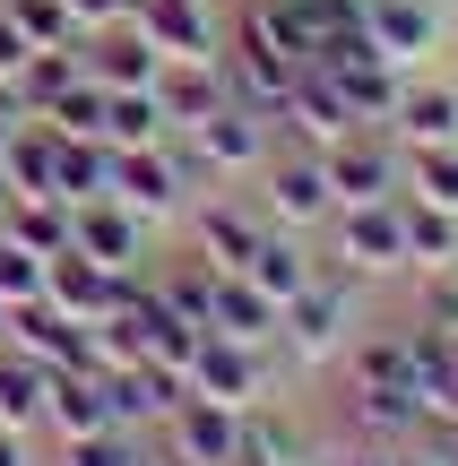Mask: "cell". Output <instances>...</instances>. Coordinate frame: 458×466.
<instances>
[{"mask_svg":"<svg viewBox=\"0 0 458 466\" xmlns=\"http://www.w3.org/2000/svg\"><path fill=\"white\" fill-rule=\"evenodd\" d=\"M355 130H363V121L346 113V96H338V86H329L321 69L303 61L294 96L277 104V138H286V147H311V156H321V147H338V138H355Z\"/></svg>","mask_w":458,"mask_h":466,"instance_id":"obj_12","label":"cell"},{"mask_svg":"<svg viewBox=\"0 0 458 466\" xmlns=\"http://www.w3.org/2000/svg\"><path fill=\"white\" fill-rule=\"evenodd\" d=\"M113 199L138 225H182V208L199 199V173H190L182 138H156V147H113Z\"/></svg>","mask_w":458,"mask_h":466,"instance_id":"obj_2","label":"cell"},{"mask_svg":"<svg viewBox=\"0 0 458 466\" xmlns=\"http://www.w3.org/2000/svg\"><path fill=\"white\" fill-rule=\"evenodd\" d=\"M0 233H9V242H26L35 259H61V250H69V199H9Z\"/></svg>","mask_w":458,"mask_h":466,"instance_id":"obj_27","label":"cell"},{"mask_svg":"<svg viewBox=\"0 0 458 466\" xmlns=\"http://www.w3.org/2000/svg\"><path fill=\"white\" fill-rule=\"evenodd\" d=\"M44 389H52V371L0 337V423H17V432H44Z\"/></svg>","mask_w":458,"mask_h":466,"instance_id":"obj_23","label":"cell"},{"mask_svg":"<svg viewBox=\"0 0 458 466\" xmlns=\"http://www.w3.org/2000/svg\"><path fill=\"white\" fill-rule=\"evenodd\" d=\"M104 113H113V96H104L96 78H78L69 96H52V104H44L35 121H52L61 138H96V147H104Z\"/></svg>","mask_w":458,"mask_h":466,"instance_id":"obj_29","label":"cell"},{"mask_svg":"<svg viewBox=\"0 0 458 466\" xmlns=\"http://www.w3.org/2000/svg\"><path fill=\"white\" fill-rule=\"evenodd\" d=\"M182 156L199 182H234V173H260L277 156V121L251 113V104H225V113H208L199 130H182Z\"/></svg>","mask_w":458,"mask_h":466,"instance_id":"obj_6","label":"cell"},{"mask_svg":"<svg viewBox=\"0 0 458 466\" xmlns=\"http://www.w3.org/2000/svg\"><path fill=\"white\" fill-rule=\"evenodd\" d=\"M260 233L269 225H260V208H242V199H208L199 190V199L182 208V250H199L217 277H242V259L260 250Z\"/></svg>","mask_w":458,"mask_h":466,"instance_id":"obj_9","label":"cell"},{"mask_svg":"<svg viewBox=\"0 0 458 466\" xmlns=\"http://www.w3.org/2000/svg\"><path fill=\"white\" fill-rule=\"evenodd\" d=\"M251 208H260V225H277V233H321L329 225V182H321V156L311 147H286V138H277V156L269 165L251 173Z\"/></svg>","mask_w":458,"mask_h":466,"instance_id":"obj_5","label":"cell"},{"mask_svg":"<svg viewBox=\"0 0 458 466\" xmlns=\"http://www.w3.org/2000/svg\"><path fill=\"white\" fill-rule=\"evenodd\" d=\"M0 9L17 17V35H26L35 52H61V44H78V17H69V0H0Z\"/></svg>","mask_w":458,"mask_h":466,"instance_id":"obj_31","label":"cell"},{"mask_svg":"<svg viewBox=\"0 0 458 466\" xmlns=\"http://www.w3.org/2000/svg\"><path fill=\"white\" fill-rule=\"evenodd\" d=\"M138 0H69V17H78V35H96V26H121Z\"/></svg>","mask_w":458,"mask_h":466,"instance_id":"obj_37","label":"cell"},{"mask_svg":"<svg viewBox=\"0 0 458 466\" xmlns=\"http://www.w3.org/2000/svg\"><path fill=\"white\" fill-rule=\"evenodd\" d=\"M138 466H173V458H165V450H156V441H148V458H138Z\"/></svg>","mask_w":458,"mask_h":466,"instance_id":"obj_40","label":"cell"},{"mask_svg":"<svg viewBox=\"0 0 458 466\" xmlns=\"http://www.w3.org/2000/svg\"><path fill=\"white\" fill-rule=\"evenodd\" d=\"M0 217H9V173H0Z\"/></svg>","mask_w":458,"mask_h":466,"instance_id":"obj_41","label":"cell"},{"mask_svg":"<svg viewBox=\"0 0 458 466\" xmlns=\"http://www.w3.org/2000/svg\"><path fill=\"white\" fill-rule=\"evenodd\" d=\"M78 61H87V78L104 86V96H121V86H156V69H165V52L148 44V35L121 17V26H96V35H78Z\"/></svg>","mask_w":458,"mask_h":466,"instance_id":"obj_16","label":"cell"},{"mask_svg":"<svg viewBox=\"0 0 458 466\" xmlns=\"http://www.w3.org/2000/svg\"><path fill=\"white\" fill-rule=\"evenodd\" d=\"M321 466H390V450H381V441H338V432H329Z\"/></svg>","mask_w":458,"mask_h":466,"instance_id":"obj_36","label":"cell"},{"mask_svg":"<svg viewBox=\"0 0 458 466\" xmlns=\"http://www.w3.org/2000/svg\"><path fill=\"white\" fill-rule=\"evenodd\" d=\"M329 86L346 96V113L363 121V130H390V113H398V69L390 61H355V69H321Z\"/></svg>","mask_w":458,"mask_h":466,"instance_id":"obj_24","label":"cell"},{"mask_svg":"<svg viewBox=\"0 0 458 466\" xmlns=\"http://www.w3.org/2000/svg\"><path fill=\"white\" fill-rule=\"evenodd\" d=\"M321 182L338 208H372V199H398V147L390 130H355L338 147H321Z\"/></svg>","mask_w":458,"mask_h":466,"instance_id":"obj_7","label":"cell"},{"mask_svg":"<svg viewBox=\"0 0 458 466\" xmlns=\"http://www.w3.org/2000/svg\"><path fill=\"white\" fill-rule=\"evenodd\" d=\"M208 337H234V346H277V302L260 294L251 277H217V302H208Z\"/></svg>","mask_w":458,"mask_h":466,"instance_id":"obj_21","label":"cell"},{"mask_svg":"<svg viewBox=\"0 0 458 466\" xmlns=\"http://www.w3.org/2000/svg\"><path fill=\"white\" fill-rule=\"evenodd\" d=\"M355 17H363V35H372V52L390 69H415L442 44V9L433 0H355Z\"/></svg>","mask_w":458,"mask_h":466,"instance_id":"obj_14","label":"cell"},{"mask_svg":"<svg viewBox=\"0 0 458 466\" xmlns=\"http://www.w3.org/2000/svg\"><path fill=\"white\" fill-rule=\"evenodd\" d=\"M26 69H35V44L17 35V17L0 9V96H17V78H26Z\"/></svg>","mask_w":458,"mask_h":466,"instance_id":"obj_34","label":"cell"},{"mask_svg":"<svg viewBox=\"0 0 458 466\" xmlns=\"http://www.w3.org/2000/svg\"><path fill=\"white\" fill-rule=\"evenodd\" d=\"M113 406H104V371H52L44 389V441H78V432H104ZM121 432V423H113Z\"/></svg>","mask_w":458,"mask_h":466,"instance_id":"obj_20","label":"cell"},{"mask_svg":"<svg viewBox=\"0 0 458 466\" xmlns=\"http://www.w3.org/2000/svg\"><path fill=\"white\" fill-rule=\"evenodd\" d=\"M17 121H26V104H17V96H0V156H9V138H17Z\"/></svg>","mask_w":458,"mask_h":466,"instance_id":"obj_39","label":"cell"},{"mask_svg":"<svg viewBox=\"0 0 458 466\" xmlns=\"http://www.w3.org/2000/svg\"><path fill=\"white\" fill-rule=\"evenodd\" d=\"M398 190L458 217V147H398Z\"/></svg>","mask_w":458,"mask_h":466,"instance_id":"obj_25","label":"cell"},{"mask_svg":"<svg viewBox=\"0 0 458 466\" xmlns=\"http://www.w3.org/2000/svg\"><path fill=\"white\" fill-rule=\"evenodd\" d=\"M156 138H173L165 104H156V86H121L113 113H104V147H156Z\"/></svg>","mask_w":458,"mask_h":466,"instance_id":"obj_28","label":"cell"},{"mask_svg":"<svg viewBox=\"0 0 458 466\" xmlns=\"http://www.w3.org/2000/svg\"><path fill=\"white\" fill-rule=\"evenodd\" d=\"M190 398L208 406H234V415H251L260 398H277V380H294V363L277 346H234V337H199V354H190Z\"/></svg>","mask_w":458,"mask_h":466,"instance_id":"obj_3","label":"cell"},{"mask_svg":"<svg viewBox=\"0 0 458 466\" xmlns=\"http://www.w3.org/2000/svg\"><path fill=\"white\" fill-rule=\"evenodd\" d=\"M0 466H44V432H17V423H0Z\"/></svg>","mask_w":458,"mask_h":466,"instance_id":"obj_38","label":"cell"},{"mask_svg":"<svg viewBox=\"0 0 458 466\" xmlns=\"http://www.w3.org/2000/svg\"><path fill=\"white\" fill-rule=\"evenodd\" d=\"M242 277H251L260 294H269L277 311H286V302L303 294L311 277H321V259H311V233H277V225H269V233H260V250L242 259Z\"/></svg>","mask_w":458,"mask_h":466,"instance_id":"obj_18","label":"cell"},{"mask_svg":"<svg viewBox=\"0 0 458 466\" xmlns=\"http://www.w3.org/2000/svg\"><path fill=\"white\" fill-rule=\"evenodd\" d=\"M398 208H407V277L458 268V217H442V208H424V199H407V190H398Z\"/></svg>","mask_w":458,"mask_h":466,"instance_id":"obj_26","label":"cell"},{"mask_svg":"<svg viewBox=\"0 0 458 466\" xmlns=\"http://www.w3.org/2000/svg\"><path fill=\"white\" fill-rule=\"evenodd\" d=\"M355 337H363V277H346V268L321 259V277L277 311V354H286L303 380H321V371H338V354L355 346Z\"/></svg>","mask_w":458,"mask_h":466,"instance_id":"obj_1","label":"cell"},{"mask_svg":"<svg viewBox=\"0 0 458 466\" xmlns=\"http://www.w3.org/2000/svg\"><path fill=\"white\" fill-rule=\"evenodd\" d=\"M415 329L458 337V268H433V277H415Z\"/></svg>","mask_w":458,"mask_h":466,"instance_id":"obj_33","label":"cell"},{"mask_svg":"<svg viewBox=\"0 0 458 466\" xmlns=\"http://www.w3.org/2000/svg\"><path fill=\"white\" fill-rule=\"evenodd\" d=\"M390 466H458V432H415V441H398Z\"/></svg>","mask_w":458,"mask_h":466,"instance_id":"obj_35","label":"cell"},{"mask_svg":"<svg viewBox=\"0 0 458 466\" xmlns=\"http://www.w3.org/2000/svg\"><path fill=\"white\" fill-rule=\"evenodd\" d=\"M329 432H338V441H381V450H398V441L424 432V406H415V389H363V380H338Z\"/></svg>","mask_w":458,"mask_h":466,"instance_id":"obj_10","label":"cell"},{"mask_svg":"<svg viewBox=\"0 0 458 466\" xmlns=\"http://www.w3.org/2000/svg\"><path fill=\"white\" fill-rule=\"evenodd\" d=\"M156 104H165L173 138L199 130L208 113H225V104H234V86H225V52H217V61H165V69H156Z\"/></svg>","mask_w":458,"mask_h":466,"instance_id":"obj_17","label":"cell"},{"mask_svg":"<svg viewBox=\"0 0 458 466\" xmlns=\"http://www.w3.org/2000/svg\"><path fill=\"white\" fill-rule=\"evenodd\" d=\"M69 250H87V259L113 268V277H138V268H148V225L121 199H87V208H69Z\"/></svg>","mask_w":458,"mask_h":466,"instance_id":"obj_13","label":"cell"},{"mask_svg":"<svg viewBox=\"0 0 458 466\" xmlns=\"http://www.w3.org/2000/svg\"><path fill=\"white\" fill-rule=\"evenodd\" d=\"M0 337H9V302H0Z\"/></svg>","mask_w":458,"mask_h":466,"instance_id":"obj_42","label":"cell"},{"mask_svg":"<svg viewBox=\"0 0 458 466\" xmlns=\"http://www.w3.org/2000/svg\"><path fill=\"white\" fill-rule=\"evenodd\" d=\"M156 450L173 466H242V415L234 406H208V398H182L156 423Z\"/></svg>","mask_w":458,"mask_h":466,"instance_id":"obj_8","label":"cell"},{"mask_svg":"<svg viewBox=\"0 0 458 466\" xmlns=\"http://www.w3.org/2000/svg\"><path fill=\"white\" fill-rule=\"evenodd\" d=\"M390 147H458V78H398Z\"/></svg>","mask_w":458,"mask_h":466,"instance_id":"obj_15","label":"cell"},{"mask_svg":"<svg viewBox=\"0 0 458 466\" xmlns=\"http://www.w3.org/2000/svg\"><path fill=\"white\" fill-rule=\"evenodd\" d=\"M113 285H121V277H113V268H96L87 250H61V259L44 268V302H52L61 319H87V329L113 311Z\"/></svg>","mask_w":458,"mask_h":466,"instance_id":"obj_19","label":"cell"},{"mask_svg":"<svg viewBox=\"0 0 458 466\" xmlns=\"http://www.w3.org/2000/svg\"><path fill=\"white\" fill-rule=\"evenodd\" d=\"M303 466H321V458H303Z\"/></svg>","mask_w":458,"mask_h":466,"instance_id":"obj_43","label":"cell"},{"mask_svg":"<svg viewBox=\"0 0 458 466\" xmlns=\"http://www.w3.org/2000/svg\"><path fill=\"white\" fill-rule=\"evenodd\" d=\"M130 26L148 35L165 61H217V52H225V17H217V0H138Z\"/></svg>","mask_w":458,"mask_h":466,"instance_id":"obj_11","label":"cell"},{"mask_svg":"<svg viewBox=\"0 0 458 466\" xmlns=\"http://www.w3.org/2000/svg\"><path fill=\"white\" fill-rule=\"evenodd\" d=\"M148 458V432H78V441H52V466H138Z\"/></svg>","mask_w":458,"mask_h":466,"instance_id":"obj_30","label":"cell"},{"mask_svg":"<svg viewBox=\"0 0 458 466\" xmlns=\"http://www.w3.org/2000/svg\"><path fill=\"white\" fill-rule=\"evenodd\" d=\"M44 268H52V259H35L26 242L0 233V302H9V311H17V302H44Z\"/></svg>","mask_w":458,"mask_h":466,"instance_id":"obj_32","label":"cell"},{"mask_svg":"<svg viewBox=\"0 0 458 466\" xmlns=\"http://www.w3.org/2000/svg\"><path fill=\"white\" fill-rule=\"evenodd\" d=\"M52 199H69V208L113 199V147H96V138H61V130H52Z\"/></svg>","mask_w":458,"mask_h":466,"instance_id":"obj_22","label":"cell"},{"mask_svg":"<svg viewBox=\"0 0 458 466\" xmlns=\"http://www.w3.org/2000/svg\"><path fill=\"white\" fill-rule=\"evenodd\" d=\"M329 268L363 285H398L407 277V208L372 199V208H329Z\"/></svg>","mask_w":458,"mask_h":466,"instance_id":"obj_4","label":"cell"}]
</instances>
